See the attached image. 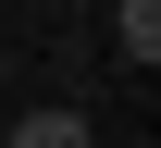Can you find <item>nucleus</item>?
<instances>
[{
    "label": "nucleus",
    "instance_id": "1",
    "mask_svg": "<svg viewBox=\"0 0 161 148\" xmlns=\"http://www.w3.org/2000/svg\"><path fill=\"white\" fill-rule=\"evenodd\" d=\"M112 49L124 74H161V0H112Z\"/></svg>",
    "mask_w": 161,
    "mask_h": 148
},
{
    "label": "nucleus",
    "instance_id": "2",
    "mask_svg": "<svg viewBox=\"0 0 161 148\" xmlns=\"http://www.w3.org/2000/svg\"><path fill=\"white\" fill-rule=\"evenodd\" d=\"M0 148H87V111H75V99H37L13 136H0Z\"/></svg>",
    "mask_w": 161,
    "mask_h": 148
}]
</instances>
